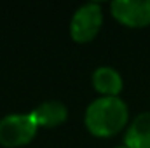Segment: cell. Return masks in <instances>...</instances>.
<instances>
[{"mask_svg": "<svg viewBox=\"0 0 150 148\" xmlns=\"http://www.w3.org/2000/svg\"><path fill=\"white\" fill-rule=\"evenodd\" d=\"M129 120L127 105L119 96H101L86 110V127L98 138H110L120 132Z\"/></svg>", "mask_w": 150, "mask_h": 148, "instance_id": "1", "label": "cell"}, {"mask_svg": "<svg viewBox=\"0 0 150 148\" xmlns=\"http://www.w3.org/2000/svg\"><path fill=\"white\" fill-rule=\"evenodd\" d=\"M37 134V124L32 115H7L0 120V145L9 148L23 147Z\"/></svg>", "mask_w": 150, "mask_h": 148, "instance_id": "2", "label": "cell"}, {"mask_svg": "<svg viewBox=\"0 0 150 148\" xmlns=\"http://www.w3.org/2000/svg\"><path fill=\"white\" fill-rule=\"evenodd\" d=\"M101 25H103L101 5L94 4V2L86 4L75 11L72 23H70V35L79 44L91 42L98 35Z\"/></svg>", "mask_w": 150, "mask_h": 148, "instance_id": "3", "label": "cell"}, {"mask_svg": "<svg viewBox=\"0 0 150 148\" xmlns=\"http://www.w3.org/2000/svg\"><path fill=\"white\" fill-rule=\"evenodd\" d=\"M112 16L127 28L150 25V0H115L110 4Z\"/></svg>", "mask_w": 150, "mask_h": 148, "instance_id": "4", "label": "cell"}, {"mask_svg": "<svg viewBox=\"0 0 150 148\" xmlns=\"http://www.w3.org/2000/svg\"><path fill=\"white\" fill-rule=\"evenodd\" d=\"M30 115L35 120L37 127H56L67 120L68 110L59 101H45L35 110L30 111Z\"/></svg>", "mask_w": 150, "mask_h": 148, "instance_id": "5", "label": "cell"}, {"mask_svg": "<svg viewBox=\"0 0 150 148\" xmlns=\"http://www.w3.org/2000/svg\"><path fill=\"white\" fill-rule=\"evenodd\" d=\"M126 148H150V111H143L126 131L124 136Z\"/></svg>", "mask_w": 150, "mask_h": 148, "instance_id": "6", "label": "cell"}, {"mask_svg": "<svg viewBox=\"0 0 150 148\" xmlns=\"http://www.w3.org/2000/svg\"><path fill=\"white\" fill-rule=\"evenodd\" d=\"M122 85V77L112 66H100L93 73V87L101 96H119Z\"/></svg>", "mask_w": 150, "mask_h": 148, "instance_id": "7", "label": "cell"}, {"mask_svg": "<svg viewBox=\"0 0 150 148\" xmlns=\"http://www.w3.org/2000/svg\"><path fill=\"white\" fill-rule=\"evenodd\" d=\"M115 148H126V147H124V145H122V147H115Z\"/></svg>", "mask_w": 150, "mask_h": 148, "instance_id": "8", "label": "cell"}]
</instances>
